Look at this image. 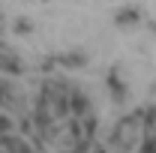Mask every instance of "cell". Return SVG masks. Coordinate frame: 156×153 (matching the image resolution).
Returning <instances> with one entry per match:
<instances>
[{
    "mask_svg": "<svg viewBox=\"0 0 156 153\" xmlns=\"http://www.w3.org/2000/svg\"><path fill=\"white\" fill-rule=\"evenodd\" d=\"M15 27H18L21 33H24V30H30V27H33V24H30V21H27V18H21V21H18V24H15Z\"/></svg>",
    "mask_w": 156,
    "mask_h": 153,
    "instance_id": "obj_3",
    "label": "cell"
},
{
    "mask_svg": "<svg viewBox=\"0 0 156 153\" xmlns=\"http://www.w3.org/2000/svg\"><path fill=\"white\" fill-rule=\"evenodd\" d=\"M135 21H138L135 9H120V12H117V24H120V27H132Z\"/></svg>",
    "mask_w": 156,
    "mask_h": 153,
    "instance_id": "obj_1",
    "label": "cell"
},
{
    "mask_svg": "<svg viewBox=\"0 0 156 153\" xmlns=\"http://www.w3.org/2000/svg\"><path fill=\"white\" fill-rule=\"evenodd\" d=\"M60 63H66V66H81V63H84V54H63Z\"/></svg>",
    "mask_w": 156,
    "mask_h": 153,
    "instance_id": "obj_2",
    "label": "cell"
}]
</instances>
